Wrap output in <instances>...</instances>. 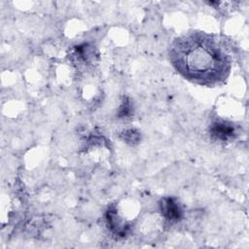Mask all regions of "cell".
Returning <instances> with one entry per match:
<instances>
[{"mask_svg": "<svg viewBox=\"0 0 249 249\" xmlns=\"http://www.w3.org/2000/svg\"><path fill=\"white\" fill-rule=\"evenodd\" d=\"M169 57L175 69L187 80L201 86L223 83L231 71V60L212 36L194 31L174 40Z\"/></svg>", "mask_w": 249, "mask_h": 249, "instance_id": "cell-1", "label": "cell"}, {"mask_svg": "<svg viewBox=\"0 0 249 249\" xmlns=\"http://www.w3.org/2000/svg\"><path fill=\"white\" fill-rule=\"evenodd\" d=\"M160 211L163 218L170 223L178 222L183 215L180 204L172 197H165L160 201Z\"/></svg>", "mask_w": 249, "mask_h": 249, "instance_id": "cell-2", "label": "cell"}, {"mask_svg": "<svg viewBox=\"0 0 249 249\" xmlns=\"http://www.w3.org/2000/svg\"><path fill=\"white\" fill-rule=\"evenodd\" d=\"M211 133L217 139L225 141L233 137L235 129L231 124L226 122H216L211 126Z\"/></svg>", "mask_w": 249, "mask_h": 249, "instance_id": "cell-3", "label": "cell"}]
</instances>
